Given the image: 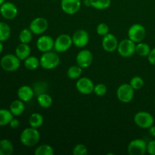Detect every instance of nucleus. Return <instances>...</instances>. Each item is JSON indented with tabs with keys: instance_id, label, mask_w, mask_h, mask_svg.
<instances>
[{
	"instance_id": "1",
	"label": "nucleus",
	"mask_w": 155,
	"mask_h": 155,
	"mask_svg": "<svg viewBox=\"0 0 155 155\" xmlns=\"http://www.w3.org/2000/svg\"><path fill=\"white\" fill-rule=\"evenodd\" d=\"M39 140L40 133L38 131V129L31 127L24 129L20 135V141L26 147L35 146L39 143Z\"/></svg>"
},
{
	"instance_id": "2",
	"label": "nucleus",
	"mask_w": 155,
	"mask_h": 155,
	"mask_svg": "<svg viewBox=\"0 0 155 155\" xmlns=\"http://www.w3.org/2000/svg\"><path fill=\"white\" fill-rule=\"evenodd\" d=\"M40 66L45 70H52L60 64L61 59L57 52L52 51L43 52L39 58Z\"/></svg>"
},
{
	"instance_id": "3",
	"label": "nucleus",
	"mask_w": 155,
	"mask_h": 155,
	"mask_svg": "<svg viewBox=\"0 0 155 155\" xmlns=\"http://www.w3.org/2000/svg\"><path fill=\"white\" fill-rule=\"evenodd\" d=\"M0 65L5 71L15 72L21 66V60L15 54H7L2 58Z\"/></svg>"
},
{
	"instance_id": "4",
	"label": "nucleus",
	"mask_w": 155,
	"mask_h": 155,
	"mask_svg": "<svg viewBox=\"0 0 155 155\" xmlns=\"http://www.w3.org/2000/svg\"><path fill=\"white\" fill-rule=\"evenodd\" d=\"M73 45L72 36L69 34L63 33L54 39V49L58 53H64L68 51Z\"/></svg>"
},
{
	"instance_id": "5",
	"label": "nucleus",
	"mask_w": 155,
	"mask_h": 155,
	"mask_svg": "<svg viewBox=\"0 0 155 155\" xmlns=\"http://www.w3.org/2000/svg\"><path fill=\"white\" fill-rule=\"evenodd\" d=\"M135 90L130 83L121 84L117 89V97L123 103H130L134 98Z\"/></svg>"
},
{
	"instance_id": "6",
	"label": "nucleus",
	"mask_w": 155,
	"mask_h": 155,
	"mask_svg": "<svg viewBox=\"0 0 155 155\" xmlns=\"http://www.w3.org/2000/svg\"><path fill=\"white\" fill-rule=\"evenodd\" d=\"M134 122L142 129H149L154 124V118L149 112L139 111L135 114Z\"/></svg>"
},
{
	"instance_id": "7",
	"label": "nucleus",
	"mask_w": 155,
	"mask_h": 155,
	"mask_svg": "<svg viewBox=\"0 0 155 155\" xmlns=\"http://www.w3.org/2000/svg\"><path fill=\"white\" fill-rule=\"evenodd\" d=\"M136 42L130 39H124L118 44L117 52L124 58H130L136 53Z\"/></svg>"
},
{
	"instance_id": "8",
	"label": "nucleus",
	"mask_w": 155,
	"mask_h": 155,
	"mask_svg": "<svg viewBox=\"0 0 155 155\" xmlns=\"http://www.w3.org/2000/svg\"><path fill=\"white\" fill-rule=\"evenodd\" d=\"M127 151L130 155H144L147 152V142L142 139H133L129 143Z\"/></svg>"
},
{
	"instance_id": "9",
	"label": "nucleus",
	"mask_w": 155,
	"mask_h": 155,
	"mask_svg": "<svg viewBox=\"0 0 155 155\" xmlns=\"http://www.w3.org/2000/svg\"><path fill=\"white\" fill-rule=\"evenodd\" d=\"M145 36H146V30L142 24H135L129 28L128 38L136 43L142 42Z\"/></svg>"
},
{
	"instance_id": "10",
	"label": "nucleus",
	"mask_w": 155,
	"mask_h": 155,
	"mask_svg": "<svg viewBox=\"0 0 155 155\" xmlns=\"http://www.w3.org/2000/svg\"><path fill=\"white\" fill-rule=\"evenodd\" d=\"M48 22L45 18L42 17H37L34 18L30 22L29 29L31 30L33 34L42 35L48 30Z\"/></svg>"
},
{
	"instance_id": "11",
	"label": "nucleus",
	"mask_w": 155,
	"mask_h": 155,
	"mask_svg": "<svg viewBox=\"0 0 155 155\" xmlns=\"http://www.w3.org/2000/svg\"><path fill=\"white\" fill-rule=\"evenodd\" d=\"M73 45L77 48H84L89 42V34L83 29L77 30L72 35Z\"/></svg>"
},
{
	"instance_id": "12",
	"label": "nucleus",
	"mask_w": 155,
	"mask_h": 155,
	"mask_svg": "<svg viewBox=\"0 0 155 155\" xmlns=\"http://www.w3.org/2000/svg\"><path fill=\"white\" fill-rule=\"evenodd\" d=\"M95 84L89 77H80L76 83V89L83 95H89L93 92Z\"/></svg>"
},
{
	"instance_id": "13",
	"label": "nucleus",
	"mask_w": 155,
	"mask_h": 155,
	"mask_svg": "<svg viewBox=\"0 0 155 155\" xmlns=\"http://www.w3.org/2000/svg\"><path fill=\"white\" fill-rule=\"evenodd\" d=\"M18 7L11 2H5L0 5V15L6 20H13L18 16Z\"/></svg>"
},
{
	"instance_id": "14",
	"label": "nucleus",
	"mask_w": 155,
	"mask_h": 155,
	"mask_svg": "<svg viewBox=\"0 0 155 155\" xmlns=\"http://www.w3.org/2000/svg\"><path fill=\"white\" fill-rule=\"evenodd\" d=\"M93 61V54L89 50L83 49L78 52L76 57V62L83 69H86L91 66Z\"/></svg>"
},
{
	"instance_id": "15",
	"label": "nucleus",
	"mask_w": 155,
	"mask_h": 155,
	"mask_svg": "<svg viewBox=\"0 0 155 155\" xmlns=\"http://www.w3.org/2000/svg\"><path fill=\"white\" fill-rule=\"evenodd\" d=\"M54 40L48 35H42L36 41V48L41 52H47L54 48Z\"/></svg>"
},
{
	"instance_id": "16",
	"label": "nucleus",
	"mask_w": 155,
	"mask_h": 155,
	"mask_svg": "<svg viewBox=\"0 0 155 155\" xmlns=\"http://www.w3.org/2000/svg\"><path fill=\"white\" fill-rule=\"evenodd\" d=\"M61 7L67 15H74L81 8V0H61Z\"/></svg>"
},
{
	"instance_id": "17",
	"label": "nucleus",
	"mask_w": 155,
	"mask_h": 155,
	"mask_svg": "<svg viewBox=\"0 0 155 155\" xmlns=\"http://www.w3.org/2000/svg\"><path fill=\"white\" fill-rule=\"evenodd\" d=\"M118 42L116 36L112 33H107L104 36H103L102 41H101V45H102L103 49L107 52H114L117 49Z\"/></svg>"
},
{
	"instance_id": "18",
	"label": "nucleus",
	"mask_w": 155,
	"mask_h": 155,
	"mask_svg": "<svg viewBox=\"0 0 155 155\" xmlns=\"http://www.w3.org/2000/svg\"><path fill=\"white\" fill-rule=\"evenodd\" d=\"M17 94H18V97L20 100L23 101L24 102H28L33 99L35 95V91L30 86L24 85L18 89Z\"/></svg>"
},
{
	"instance_id": "19",
	"label": "nucleus",
	"mask_w": 155,
	"mask_h": 155,
	"mask_svg": "<svg viewBox=\"0 0 155 155\" xmlns=\"http://www.w3.org/2000/svg\"><path fill=\"white\" fill-rule=\"evenodd\" d=\"M30 54H31V48L28 44L21 42L15 48V54L21 61L25 60L27 58L30 56Z\"/></svg>"
},
{
	"instance_id": "20",
	"label": "nucleus",
	"mask_w": 155,
	"mask_h": 155,
	"mask_svg": "<svg viewBox=\"0 0 155 155\" xmlns=\"http://www.w3.org/2000/svg\"><path fill=\"white\" fill-rule=\"evenodd\" d=\"M9 110L12 112L14 117L21 116L25 110V104L24 102L19 98L12 101L9 107Z\"/></svg>"
},
{
	"instance_id": "21",
	"label": "nucleus",
	"mask_w": 155,
	"mask_h": 155,
	"mask_svg": "<svg viewBox=\"0 0 155 155\" xmlns=\"http://www.w3.org/2000/svg\"><path fill=\"white\" fill-rule=\"evenodd\" d=\"M37 102L42 108H48L52 105L53 99L51 95L43 92L37 95Z\"/></svg>"
},
{
	"instance_id": "22",
	"label": "nucleus",
	"mask_w": 155,
	"mask_h": 155,
	"mask_svg": "<svg viewBox=\"0 0 155 155\" xmlns=\"http://www.w3.org/2000/svg\"><path fill=\"white\" fill-rule=\"evenodd\" d=\"M14 152L13 143L8 139L0 140V155H11Z\"/></svg>"
},
{
	"instance_id": "23",
	"label": "nucleus",
	"mask_w": 155,
	"mask_h": 155,
	"mask_svg": "<svg viewBox=\"0 0 155 155\" xmlns=\"http://www.w3.org/2000/svg\"><path fill=\"white\" fill-rule=\"evenodd\" d=\"M44 123V117L41 114L33 113L29 118V124L30 127L33 128H39L42 126Z\"/></svg>"
},
{
	"instance_id": "24",
	"label": "nucleus",
	"mask_w": 155,
	"mask_h": 155,
	"mask_svg": "<svg viewBox=\"0 0 155 155\" xmlns=\"http://www.w3.org/2000/svg\"><path fill=\"white\" fill-rule=\"evenodd\" d=\"M24 67L28 71H35L40 66L39 58L35 56H29L24 61Z\"/></svg>"
},
{
	"instance_id": "25",
	"label": "nucleus",
	"mask_w": 155,
	"mask_h": 155,
	"mask_svg": "<svg viewBox=\"0 0 155 155\" xmlns=\"http://www.w3.org/2000/svg\"><path fill=\"white\" fill-rule=\"evenodd\" d=\"M14 118L10 110L8 109H0V127H5L8 125L10 121Z\"/></svg>"
},
{
	"instance_id": "26",
	"label": "nucleus",
	"mask_w": 155,
	"mask_h": 155,
	"mask_svg": "<svg viewBox=\"0 0 155 155\" xmlns=\"http://www.w3.org/2000/svg\"><path fill=\"white\" fill-rule=\"evenodd\" d=\"M83 68L79 65H73L71 66L67 71V76L71 80H78L83 74Z\"/></svg>"
},
{
	"instance_id": "27",
	"label": "nucleus",
	"mask_w": 155,
	"mask_h": 155,
	"mask_svg": "<svg viewBox=\"0 0 155 155\" xmlns=\"http://www.w3.org/2000/svg\"><path fill=\"white\" fill-rule=\"evenodd\" d=\"M11 27L7 23L0 22V42H5L10 38Z\"/></svg>"
},
{
	"instance_id": "28",
	"label": "nucleus",
	"mask_w": 155,
	"mask_h": 155,
	"mask_svg": "<svg viewBox=\"0 0 155 155\" xmlns=\"http://www.w3.org/2000/svg\"><path fill=\"white\" fill-rule=\"evenodd\" d=\"M151 50L150 45L145 42H138L136 46V53L142 57H148Z\"/></svg>"
},
{
	"instance_id": "29",
	"label": "nucleus",
	"mask_w": 155,
	"mask_h": 155,
	"mask_svg": "<svg viewBox=\"0 0 155 155\" xmlns=\"http://www.w3.org/2000/svg\"><path fill=\"white\" fill-rule=\"evenodd\" d=\"M54 151L52 147L47 144H43L38 146L35 149V155H53Z\"/></svg>"
},
{
	"instance_id": "30",
	"label": "nucleus",
	"mask_w": 155,
	"mask_h": 155,
	"mask_svg": "<svg viewBox=\"0 0 155 155\" xmlns=\"http://www.w3.org/2000/svg\"><path fill=\"white\" fill-rule=\"evenodd\" d=\"M111 0H90V5L97 10H104L110 7Z\"/></svg>"
},
{
	"instance_id": "31",
	"label": "nucleus",
	"mask_w": 155,
	"mask_h": 155,
	"mask_svg": "<svg viewBox=\"0 0 155 155\" xmlns=\"http://www.w3.org/2000/svg\"><path fill=\"white\" fill-rule=\"evenodd\" d=\"M18 38L21 43L29 44L33 39V33L29 28H24L20 32Z\"/></svg>"
},
{
	"instance_id": "32",
	"label": "nucleus",
	"mask_w": 155,
	"mask_h": 155,
	"mask_svg": "<svg viewBox=\"0 0 155 155\" xmlns=\"http://www.w3.org/2000/svg\"><path fill=\"white\" fill-rule=\"evenodd\" d=\"M130 84L134 89V90H139V89H142L143 87L145 82H144V80L141 77L135 76L130 80Z\"/></svg>"
},
{
	"instance_id": "33",
	"label": "nucleus",
	"mask_w": 155,
	"mask_h": 155,
	"mask_svg": "<svg viewBox=\"0 0 155 155\" xmlns=\"http://www.w3.org/2000/svg\"><path fill=\"white\" fill-rule=\"evenodd\" d=\"M93 92L97 96H104L107 94V88L103 83H98L94 86Z\"/></svg>"
},
{
	"instance_id": "34",
	"label": "nucleus",
	"mask_w": 155,
	"mask_h": 155,
	"mask_svg": "<svg viewBox=\"0 0 155 155\" xmlns=\"http://www.w3.org/2000/svg\"><path fill=\"white\" fill-rule=\"evenodd\" d=\"M72 153L74 155H87L88 149L86 145L83 144H77L73 148Z\"/></svg>"
},
{
	"instance_id": "35",
	"label": "nucleus",
	"mask_w": 155,
	"mask_h": 155,
	"mask_svg": "<svg viewBox=\"0 0 155 155\" xmlns=\"http://www.w3.org/2000/svg\"><path fill=\"white\" fill-rule=\"evenodd\" d=\"M96 32L99 36H104L109 33V27L107 24L105 23H100L96 28Z\"/></svg>"
},
{
	"instance_id": "36",
	"label": "nucleus",
	"mask_w": 155,
	"mask_h": 155,
	"mask_svg": "<svg viewBox=\"0 0 155 155\" xmlns=\"http://www.w3.org/2000/svg\"><path fill=\"white\" fill-rule=\"evenodd\" d=\"M147 153L155 155V140H151L147 143Z\"/></svg>"
},
{
	"instance_id": "37",
	"label": "nucleus",
	"mask_w": 155,
	"mask_h": 155,
	"mask_svg": "<svg viewBox=\"0 0 155 155\" xmlns=\"http://www.w3.org/2000/svg\"><path fill=\"white\" fill-rule=\"evenodd\" d=\"M148 61L151 64L155 66V48H152L148 56Z\"/></svg>"
},
{
	"instance_id": "38",
	"label": "nucleus",
	"mask_w": 155,
	"mask_h": 155,
	"mask_svg": "<svg viewBox=\"0 0 155 155\" xmlns=\"http://www.w3.org/2000/svg\"><path fill=\"white\" fill-rule=\"evenodd\" d=\"M8 125L10 126L11 128L17 129L18 127H19L20 122L18 119H16V118H13V119L10 121V123H9Z\"/></svg>"
},
{
	"instance_id": "39",
	"label": "nucleus",
	"mask_w": 155,
	"mask_h": 155,
	"mask_svg": "<svg viewBox=\"0 0 155 155\" xmlns=\"http://www.w3.org/2000/svg\"><path fill=\"white\" fill-rule=\"evenodd\" d=\"M148 133L151 135L152 137H155V126H151L149 129H148Z\"/></svg>"
},
{
	"instance_id": "40",
	"label": "nucleus",
	"mask_w": 155,
	"mask_h": 155,
	"mask_svg": "<svg viewBox=\"0 0 155 155\" xmlns=\"http://www.w3.org/2000/svg\"><path fill=\"white\" fill-rule=\"evenodd\" d=\"M84 1V4L86 6H91L90 5V0H83Z\"/></svg>"
},
{
	"instance_id": "41",
	"label": "nucleus",
	"mask_w": 155,
	"mask_h": 155,
	"mask_svg": "<svg viewBox=\"0 0 155 155\" xmlns=\"http://www.w3.org/2000/svg\"><path fill=\"white\" fill-rule=\"evenodd\" d=\"M3 48H4V46H3L2 42H0V54H1L2 52L3 51Z\"/></svg>"
},
{
	"instance_id": "42",
	"label": "nucleus",
	"mask_w": 155,
	"mask_h": 155,
	"mask_svg": "<svg viewBox=\"0 0 155 155\" xmlns=\"http://www.w3.org/2000/svg\"><path fill=\"white\" fill-rule=\"evenodd\" d=\"M5 2V0H0V5H2Z\"/></svg>"
},
{
	"instance_id": "43",
	"label": "nucleus",
	"mask_w": 155,
	"mask_h": 155,
	"mask_svg": "<svg viewBox=\"0 0 155 155\" xmlns=\"http://www.w3.org/2000/svg\"><path fill=\"white\" fill-rule=\"evenodd\" d=\"M52 1H58V0H52Z\"/></svg>"
},
{
	"instance_id": "44",
	"label": "nucleus",
	"mask_w": 155,
	"mask_h": 155,
	"mask_svg": "<svg viewBox=\"0 0 155 155\" xmlns=\"http://www.w3.org/2000/svg\"><path fill=\"white\" fill-rule=\"evenodd\" d=\"M154 105H155V100H154Z\"/></svg>"
}]
</instances>
